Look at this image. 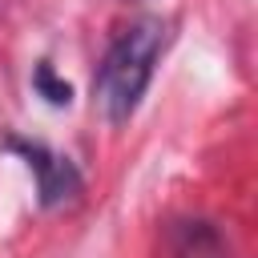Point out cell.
<instances>
[{
	"mask_svg": "<svg viewBox=\"0 0 258 258\" xmlns=\"http://www.w3.org/2000/svg\"><path fill=\"white\" fill-rule=\"evenodd\" d=\"M165 40H169V24L161 16H141L105 52L97 81H93V93L113 125H125L137 113V105L153 81V69L165 52Z\"/></svg>",
	"mask_w": 258,
	"mask_h": 258,
	"instance_id": "cell-1",
	"label": "cell"
},
{
	"mask_svg": "<svg viewBox=\"0 0 258 258\" xmlns=\"http://www.w3.org/2000/svg\"><path fill=\"white\" fill-rule=\"evenodd\" d=\"M8 149H12L16 157H24V165L36 173V202H40L44 210L64 206V202H73V198L81 194V169H77L69 157L52 153V149L40 145V141H24V137H8Z\"/></svg>",
	"mask_w": 258,
	"mask_h": 258,
	"instance_id": "cell-2",
	"label": "cell"
},
{
	"mask_svg": "<svg viewBox=\"0 0 258 258\" xmlns=\"http://www.w3.org/2000/svg\"><path fill=\"white\" fill-rule=\"evenodd\" d=\"M173 258H230V246L214 222L194 218L173 226Z\"/></svg>",
	"mask_w": 258,
	"mask_h": 258,
	"instance_id": "cell-3",
	"label": "cell"
},
{
	"mask_svg": "<svg viewBox=\"0 0 258 258\" xmlns=\"http://www.w3.org/2000/svg\"><path fill=\"white\" fill-rule=\"evenodd\" d=\"M32 89H36L48 105H69V101H73V85H69V81H60V77L52 73V64H48V60H40V64L32 69Z\"/></svg>",
	"mask_w": 258,
	"mask_h": 258,
	"instance_id": "cell-4",
	"label": "cell"
}]
</instances>
